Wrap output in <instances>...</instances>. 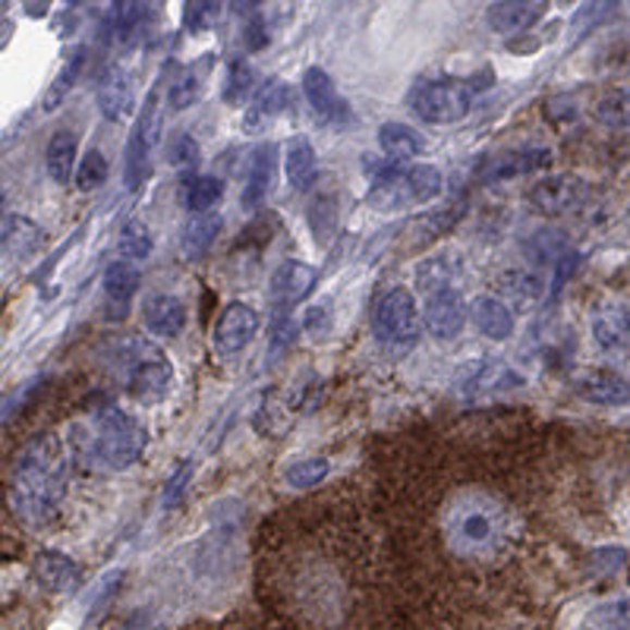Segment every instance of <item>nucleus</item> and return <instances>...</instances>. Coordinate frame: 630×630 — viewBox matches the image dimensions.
Masks as SVG:
<instances>
[{
  "label": "nucleus",
  "mask_w": 630,
  "mask_h": 630,
  "mask_svg": "<svg viewBox=\"0 0 630 630\" xmlns=\"http://www.w3.org/2000/svg\"><path fill=\"white\" fill-rule=\"evenodd\" d=\"M63 492H66V454L61 438L45 432L32 438L16 457L10 477V502L29 527H41L58 514Z\"/></svg>",
  "instance_id": "f257e3e1"
},
{
  "label": "nucleus",
  "mask_w": 630,
  "mask_h": 630,
  "mask_svg": "<svg viewBox=\"0 0 630 630\" xmlns=\"http://www.w3.org/2000/svg\"><path fill=\"white\" fill-rule=\"evenodd\" d=\"M445 189V177L432 164H417V168H391L379 174L366 202L369 209L394 214V211H410L417 206L432 202Z\"/></svg>",
  "instance_id": "f03ea898"
},
{
  "label": "nucleus",
  "mask_w": 630,
  "mask_h": 630,
  "mask_svg": "<svg viewBox=\"0 0 630 630\" xmlns=\"http://www.w3.org/2000/svg\"><path fill=\"white\" fill-rule=\"evenodd\" d=\"M91 454L98 464L111 470H126L139 460L146 448V432L136 420H129L121 407L104 404L91 413Z\"/></svg>",
  "instance_id": "7ed1b4c3"
},
{
  "label": "nucleus",
  "mask_w": 630,
  "mask_h": 630,
  "mask_svg": "<svg viewBox=\"0 0 630 630\" xmlns=\"http://www.w3.org/2000/svg\"><path fill=\"white\" fill-rule=\"evenodd\" d=\"M473 95L477 86L473 83H454V79H438V83H422L410 95V108L413 114L425 123L435 126H450L460 123L470 108H473Z\"/></svg>",
  "instance_id": "20e7f679"
},
{
  "label": "nucleus",
  "mask_w": 630,
  "mask_h": 630,
  "mask_svg": "<svg viewBox=\"0 0 630 630\" xmlns=\"http://www.w3.org/2000/svg\"><path fill=\"white\" fill-rule=\"evenodd\" d=\"M375 334L388 344H417L422 331V316L410 287H394L375 306Z\"/></svg>",
  "instance_id": "39448f33"
},
{
  "label": "nucleus",
  "mask_w": 630,
  "mask_h": 630,
  "mask_svg": "<svg viewBox=\"0 0 630 630\" xmlns=\"http://www.w3.org/2000/svg\"><path fill=\"white\" fill-rule=\"evenodd\" d=\"M590 183L573 177V174H552V177H542L530 193V206L548 218H565V214H577V211L586 209L590 202Z\"/></svg>",
  "instance_id": "423d86ee"
},
{
  "label": "nucleus",
  "mask_w": 630,
  "mask_h": 630,
  "mask_svg": "<svg viewBox=\"0 0 630 630\" xmlns=\"http://www.w3.org/2000/svg\"><path fill=\"white\" fill-rule=\"evenodd\" d=\"M259 331V316L252 306L246 302H227L218 316V325H214V347L218 354L224 357H234V354H243L252 337Z\"/></svg>",
  "instance_id": "0eeeda50"
},
{
  "label": "nucleus",
  "mask_w": 630,
  "mask_h": 630,
  "mask_svg": "<svg viewBox=\"0 0 630 630\" xmlns=\"http://www.w3.org/2000/svg\"><path fill=\"white\" fill-rule=\"evenodd\" d=\"M577 397H583L586 404L596 407H625L630 404V375L618 372V369H586L577 382H573Z\"/></svg>",
  "instance_id": "6e6552de"
},
{
  "label": "nucleus",
  "mask_w": 630,
  "mask_h": 630,
  "mask_svg": "<svg viewBox=\"0 0 630 630\" xmlns=\"http://www.w3.org/2000/svg\"><path fill=\"white\" fill-rule=\"evenodd\" d=\"M422 322L425 329L432 331L438 341H450L457 337L464 325H467V306L457 287L448 291H438V294H429L425 306H422Z\"/></svg>",
  "instance_id": "1a4fd4ad"
},
{
  "label": "nucleus",
  "mask_w": 630,
  "mask_h": 630,
  "mask_svg": "<svg viewBox=\"0 0 630 630\" xmlns=\"http://www.w3.org/2000/svg\"><path fill=\"white\" fill-rule=\"evenodd\" d=\"M593 337L605 354L630 357V306L605 302L593 312Z\"/></svg>",
  "instance_id": "9d476101"
},
{
  "label": "nucleus",
  "mask_w": 630,
  "mask_h": 630,
  "mask_svg": "<svg viewBox=\"0 0 630 630\" xmlns=\"http://www.w3.org/2000/svg\"><path fill=\"white\" fill-rule=\"evenodd\" d=\"M302 91H306L309 108H312L322 121L334 123V121H347V118H350L347 101L337 95V89H334V79H331L322 66H309V70L302 73Z\"/></svg>",
  "instance_id": "9b49d317"
},
{
  "label": "nucleus",
  "mask_w": 630,
  "mask_h": 630,
  "mask_svg": "<svg viewBox=\"0 0 630 630\" xmlns=\"http://www.w3.org/2000/svg\"><path fill=\"white\" fill-rule=\"evenodd\" d=\"M133 89H136V79L129 76L126 66H111L101 79V89H98V108L108 121L121 123L133 114Z\"/></svg>",
  "instance_id": "f8f14e48"
},
{
  "label": "nucleus",
  "mask_w": 630,
  "mask_h": 630,
  "mask_svg": "<svg viewBox=\"0 0 630 630\" xmlns=\"http://www.w3.org/2000/svg\"><path fill=\"white\" fill-rule=\"evenodd\" d=\"M312 284H316V269L306 265V262H297V259H287L271 274V297L277 306L291 309V306L306 300Z\"/></svg>",
  "instance_id": "ddd939ff"
},
{
  "label": "nucleus",
  "mask_w": 630,
  "mask_h": 630,
  "mask_svg": "<svg viewBox=\"0 0 630 630\" xmlns=\"http://www.w3.org/2000/svg\"><path fill=\"white\" fill-rule=\"evenodd\" d=\"M460 269H464L460 252L442 249V252L422 259L420 265H417V291H420L422 297H429V294H438V291L457 287Z\"/></svg>",
  "instance_id": "4468645a"
},
{
  "label": "nucleus",
  "mask_w": 630,
  "mask_h": 630,
  "mask_svg": "<svg viewBox=\"0 0 630 630\" xmlns=\"http://www.w3.org/2000/svg\"><path fill=\"white\" fill-rule=\"evenodd\" d=\"M495 291L517 309H533L545 294V277L533 269H505L495 277Z\"/></svg>",
  "instance_id": "2eb2a0df"
},
{
  "label": "nucleus",
  "mask_w": 630,
  "mask_h": 630,
  "mask_svg": "<svg viewBox=\"0 0 630 630\" xmlns=\"http://www.w3.org/2000/svg\"><path fill=\"white\" fill-rule=\"evenodd\" d=\"M171 379H174V369L171 362L164 360L161 354H151L146 360H139L129 372V391L139 397V400H161L164 391L171 388Z\"/></svg>",
  "instance_id": "dca6fc26"
},
{
  "label": "nucleus",
  "mask_w": 630,
  "mask_h": 630,
  "mask_svg": "<svg viewBox=\"0 0 630 630\" xmlns=\"http://www.w3.org/2000/svg\"><path fill=\"white\" fill-rule=\"evenodd\" d=\"M143 322L155 337H177L186 325V306L181 297L155 294L143 306Z\"/></svg>",
  "instance_id": "f3484780"
},
{
  "label": "nucleus",
  "mask_w": 630,
  "mask_h": 630,
  "mask_svg": "<svg viewBox=\"0 0 630 630\" xmlns=\"http://www.w3.org/2000/svg\"><path fill=\"white\" fill-rule=\"evenodd\" d=\"M545 10V0H502L489 10V26L498 35H517L530 29Z\"/></svg>",
  "instance_id": "a211bd4d"
},
{
  "label": "nucleus",
  "mask_w": 630,
  "mask_h": 630,
  "mask_svg": "<svg viewBox=\"0 0 630 630\" xmlns=\"http://www.w3.org/2000/svg\"><path fill=\"white\" fill-rule=\"evenodd\" d=\"M41 243H45V234H41V227L29 221V218H23V214H7L3 221H0V249L3 252H10V256H16V259H29L32 252H38L41 249Z\"/></svg>",
  "instance_id": "6ab92c4d"
},
{
  "label": "nucleus",
  "mask_w": 630,
  "mask_h": 630,
  "mask_svg": "<svg viewBox=\"0 0 630 630\" xmlns=\"http://www.w3.org/2000/svg\"><path fill=\"white\" fill-rule=\"evenodd\" d=\"M457 385H460L464 394H492V391L520 385V375H514L505 362L482 360L477 366H467V372H464V379Z\"/></svg>",
  "instance_id": "aec40b11"
},
{
  "label": "nucleus",
  "mask_w": 630,
  "mask_h": 630,
  "mask_svg": "<svg viewBox=\"0 0 630 630\" xmlns=\"http://www.w3.org/2000/svg\"><path fill=\"white\" fill-rule=\"evenodd\" d=\"M552 168V151L548 149H514L498 155L485 177L489 181H508V177H520V174H533V171H545Z\"/></svg>",
  "instance_id": "412c9836"
},
{
  "label": "nucleus",
  "mask_w": 630,
  "mask_h": 630,
  "mask_svg": "<svg viewBox=\"0 0 630 630\" xmlns=\"http://www.w3.org/2000/svg\"><path fill=\"white\" fill-rule=\"evenodd\" d=\"M32 570H35V580L51 590V593H66L76 586L79 580V568L73 558H66L63 552H41L35 561H32Z\"/></svg>",
  "instance_id": "4be33fe9"
},
{
  "label": "nucleus",
  "mask_w": 630,
  "mask_h": 630,
  "mask_svg": "<svg viewBox=\"0 0 630 630\" xmlns=\"http://www.w3.org/2000/svg\"><path fill=\"white\" fill-rule=\"evenodd\" d=\"M221 227H224V221H221L214 211H196V214L186 221V227H183V256H186V259H202V256H209L214 240L221 237Z\"/></svg>",
  "instance_id": "5701e85b"
},
{
  "label": "nucleus",
  "mask_w": 630,
  "mask_h": 630,
  "mask_svg": "<svg viewBox=\"0 0 630 630\" xmlns=\"http://www.w3.org/2000/svg\"><path fill=\"white\" fill-rule=\"evenodd\" d=\"M379 146L394 164H400V161L420 158L425 151V136L420 129L407 126V123H382L379 126Z\"/></svg>",
  "instance_id": "b1692460"
},
{
  "label": "nucleus",
  "mask_w": 630,
  "mask_h": 630,
  "mask_svg": "<svg viewBox=\"0 0 630 630\" xmlns=\"http://www.w3.org/2000/svg\"><path fill=\"white\" fill-rule=\"evenodd\" d=\"M470 319L492 341H505L514 334V312L508 302L498 297H477L470 306Z\"/></svg>",
  "instance_id": "393cba45"
},
{
  "label": "nucleus",
  "mask_w": 630,
  "mask_h": 630,
  "mask_svg": "<svg viewBox=\"0 0 630 630\" xmlns=\"http://www.w3.org/2000/svg\"><path fill=\"white\" fill-rule=\"evenodd\" d=\"M284 174H287V183H291L294 189H309V186L316 183L319 155H316L309 139L294 136V139L287 143V151H284Z\"/></svg>",
  "instance_id": "a878e982"
},
{
  "label": "nucleus",
  "mask_w": 630,
  "mask_h": 630,
  "mask_svg": "<svg viewBox=\"0 0 630 630\" xmlns=\"http://www.w3.org/2000/svg\"><path fill=\"white\" fill-rule=\"evenodd\" d=\"M287 104H291V89H287V83L269 79L262 89L256 91V101H252V108L246 111V123H243L246 133H256L265 121H274L277 114H284Z\"/></svg>",
  "instance_id": "bb28decb"
},
{
  "label": "nucleus",
  "mask_w": 630,
  "mask_h": 630,
  "mask_svg": "<svg viewBox=\"0 0 630 630\" xmlns=\"http://www.w3.org/2000/svg\"><path fill=\"white\" fill-rule=\"evenodd\" d=\"M271 181H274V151L269 146L256 151L252 164H249V177H246V189H243V206L256 209L265 196H269Z\"/></svg>",
  "instance_id": "cd10ccee"
},
{
  "label": "nucleus",
  "mask_w": 630,
  "mask_h": 630,
  "mask_svg": "<svg viewBox=\"0 0 630 630\" xmlns=\"http://www.w3.org/2000/svg\"><path fill=\"white\" fill-rule=\"evenodd\" d=\"M48 174H51V181L58 183H70V177L76 174V136L70 129H61V133L51 136Z\"/></svg>",
  "instance_id": "c85d7f7f"
},
{
  "label": "nucleus",
  "mask_w": 630,
  "mask_h": 630,
  "mask_svg": "<svg viewBox=\"0 0 630 630\" xmlns=\"http://www.w3.org/2000/svg\"><path fill=\"white\" fill-rule=\"evenodd\" d=\"M118 246H121V252L129 262H143V259H149L151 249H155V237L146 227V221L126 218L121 224V234H118Z\"/></svg>",
  "instance_id": "c756f323"
},
{
  "label": "nucleus",
  "mask_w": 630,
  "mask_h": 630,
  "mask_svg": "<svg viewBox=\"0 0 630 630\" xmlns=\"http://www.w3.org/2000/svg\"><path fill=\"white\" fill-rule=\"evenodd\" d=\"M139 281H143L139 269H133L129 262H114L104 271V294H108L111 302L126 306V302L133 300V294L139 291Z\"/></svg>",
  "instance_id": "7c9ffc66"
},
{
  "label": "nucleus",
  "mask_w": 630,
  "mask_h": 630,
  "mask_svg": "<svg viewBox=\"0 0 630 630\" xmlns=\"http://www.w3.org/2000/svg\"><path fill=\"white\" fill-rule=\"evenodd\" d=\"M596 121L608 129H630V86L602 95L596 101Z\"/></svg>",
  "instance_id": "2f4dec72"
},
{
  "label": "nucleus",
  "mask_w": 630,
  "mask_h": 630,
  "mask_svg": "<svg viewBox=\"0 0 630 630\" xmlns=\"http://www.w3.org/2000/svg\"><path fill=\"white\" fill-rule=\"evenodd\" d=\"M331 464L325 457H302V460H294V464H287V470H284V480L291 489H312V485H319V482L329 477Z\"/></svg>",
  "instance_id": "473e14b6"
},
{
  "label": "nucleus",
  "mask_w": 630,
  "mask_h": 630,
  "mask_svg": "<svg viewBox=\"0 0 630 630\" xmlns=\"http://www.w3.org/2000/svg\"><path fill=\"white\" fill-rule=\"evenodd\" d=\"M256 95V73L246 61H234L227 70V83H224V101L231 108H240Z\"/></svg>",
  "instance_id": "72a5a7b5"
},
{
  "label": "nucleus",
  "mask_w": 630,
  "mask_h": 630,
  "mask_svg": "<svg viewBox=\"0 0 630 630\" xmlns=\"http://www.w3.org/2000/svg\"><path fill=\"white\" fill-rule=\"evenodd\" d=\"M221 196H224V183L218 181V177H196V181L186 183V196H183V202H186V209L193 211H211L218 202H221Z\"/></svg>",
  "instance_id": "f704fd0d"
},
{
  "label": "nucleus",
  "mask_w": 630,
  "mask_h": 630,
  "mask_svg": "<svg viewBox=\"0 0 630 630\" xmlns=\"http://www.w3.org/2000/svg\"><path fill=\"white\" fill-rule=\"evenodd\" d=\"M149 158H151V146L143 143V136L133 129L129 136V146H126V174H123V183L126 189H139L146 174H149Z\"/></svg>",
  "instance_id": "c9c22d12"
},
{
  "label": "nucleus",
  "mask_w": 630,
  "mask_h": 630,
  "mask_svg": "<svg viewBox=\"0 0 630 630\" xmlns=\"http://www.w3.org/2000/svg\"><path fill=\"white\" fill-rule=\"evenodd\" d=\"M168 164H171L177 174H196V168L202 164V151H199V143H196L189 133L177 136V139L171 143V149H168Z\"/></svg>",
  "instance_id": "e433bc0d"
},
{
  "label": "nucleus",
  "mask_w": 630,
  "mask_h": 630,
  "mask_svg": "<svg viewBox=\"0 0 630 630\" xmlns=\"http://www.w3.org/2000/svg\"><path fill=\"white\" fill-rule=\"evenodd\" d=\"M76 186L83 189V193H91V189H98L101 183L108 181V161H104V155L101 151H86L83 155V161L76 164Z\"/></svg>",
  "instance_id": "4c0bfd02"
},
{
  "label": "nucleus",
  "mask_w": 630,
  "mask_h": 630,
  "mask_svg": "<svg viewBox=\"0 0 630 630\" xmlns=\"http://www.w3.org/2000/svg\"><path fill=\"white\" fill-rule=\"evenodd\" d=\"M224 0H186L183 7V26L189 32H206L214 26L218 13H221Z\"/></svg>",
  "instance_id": "58836bf2"
},
{
  "label": "nucleus",
  "mask_w": 630,
  "mask_h": 630,
  "mask_svg": "<svg viewBox=\"0 0 630 630\" xmlns=\"http://www.w3.org/2000/svg\"><path fill=\"white\" fill-rule=\"evenodd\" d=\"M139 136H143V143L146 146H158V139H161V108H158V89L151 91L149 98H146V104L139 108V118H136V126H133Z\"/></svg>",
  "instance_id": "ea45409f"
},
{
  "label": "nucleus",
  "mask_w": 630,
  "mask_h": 630,
  "mask_svg": "<svg viewBox=\"0 0 630 630\" xmlns=\"http://www.w3.org/2000/svg\"><path fill=\"white\" fill-rule=\"evenodd\" d=\"M199 89H202L199 76H196L193 70H183L181 76L171 83V108H174V111H186L189 104H196Z\"/></svg>",
  "instance_id": "a19ab883"
},
{
  "label": "nucleus",
  "mask_w": 630,
  "mask_h": 630,
  "mask_svg": "<svg viewBox=\"0 0 630 630\" xmlns=\"http://www.w3.org/2000/svg\"><path fill=\"white\" fill-rule=\"evenodd\" d=\"M492 533H495V527H492V520L485 514H467L460 520V540H464V545H485V542L492 540Z\"/></svg>",
  "instance_id": "79ce46f5"
},
{
  "label": "nucleus",
  "mask_w": 630,
  "mask_h": 630,
  "mask_svg": "<svg viewBox=\"0 0 630 630\" xmlns=\"http://www.w3.org/2000/svg\"><path fill=\"white\" fill-rule=\"evenodd\" d=\"M79 61L83 58H73V61L63 66V73L58 76V83L51 86V95H48V101H45V108L51 111V108H58L63 101V95L73 89V83H76V73H79Z\"/></svg>",
  "instance_id": "37998d69"
},
{
  "label": "nucleus",
  "mask_w": 630,
  "mask_h": 630,
  "mask_svg": "<svg viewBox=\"0 0 630 630\" xmlns=\"http://www.w3.org/2000/svg\"><path fill=\"white\" fill-rule=\"evenodd\" d=\"M189 473H193V464L186 460L181 464L177 470H174V477L168 480L164 485V508H174V505H181L183 492H186V482H189Z\"/></svg>",
  "instance_id": "c03bdc74"
},
{
  "label": "nucleus",
  "mask_w": 630,
  "mask_h": 630,
  "mask_svg": "<svg viewBox=\"0 0 630 630\" xmlns=\"http://www.w3.org/2000/svg\"><path fill=\"white\" fill-rule=\"evenodd\" d=\"M246 38H249V48L252 51H259V48H265V41H269V35L262 29V23L252 16V23H249V29H246Z\"/></svg>",
  "instance_id": "a18cd8bd"
},
{
  "label": "nucleus",
  "mask_w": 630,
  "mask_h": 630,
  "mask_svg": "<svg viewBox=\"0 0 630 630\" xmlns=\"http://www.w3.org/2000/svg\"><path fill=\"white\" fill-rule=\"evenodd\" d=\"M234 3V10L240 13V16H252L256 10H259V0H231Z\"/></svg>",
  "instance_id": "49530a36"
}]
</instances>
